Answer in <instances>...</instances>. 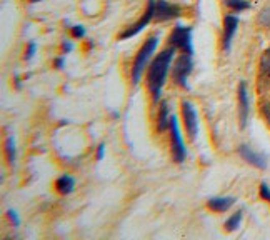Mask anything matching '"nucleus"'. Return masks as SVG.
Here are the masks:
<instances>
[{"instance_id": "nucleus-20", "label": "nucleus", "mask_w": 270, "mask_h": 240, "mask_svg": "<svg viewBox=\"0 0 270 240\" xmlns=\"http://www.w3.org/2000/svg\"><path fill=\"white\" fill-rule=\"evenodd\" d=\"M72 37L74 39H83L85 37V28L82 25H74L72 27Z\"/></svg>"}, {"instance_id": "nucleus-16", "label": "nucleus", "mask_w": 270, "mask_h": 240, "mask_svg": "<svg viewBox=\"0 0 270 240\" xmlns=\"http://www.w3.org/2000/svg\"><path fill=\"white\" fill-rule=\"evenodd\" d=\"M240 222H242V212H235L232 215V217H229L225 220V230L227 232H233V230H237L238 227H240Z\"/></svg>"}, {"instance_id": "nucleus-1", "label": "nucleus", "mask_w": 270, "mask_h": 240, "mask_svg": "<svg viewBox=\"0 0 270 240\" xmlns=\"http://www.w3.org/2000/svg\"><path fill=\"white\" fill-rule=\"evenodd\" d=\"M175 52H177L175 47L170 45L169 49H164L160 53H157L155 58L150 62V67L147 72V87H148L150 95H152L154 105H157L160 100L162 88L165 85L167 75H169V70L172 67Z\"/></svg>"}, {"instance_id": "nucleus-27", "label": "nucleus", "mask_w": 270, "mask_h": 240, "mask_svg": "<svg viewBox=\"0 0 270 240\" xmlns=\"http://www.w3.org/2000/svg\"><path fill=\"white\" fill-rule=\"evenodd\" d=\"M262 112H263V115H265V120L270 124V104H265L262 107Z\"/></svg>"}, {"instance_id": "nucleus-3", "label": "nucleus", "mask_w": 270, "mask_h": 240, "mask_svg": "<svg viewBox=\"0 0 270 240\" xmlns=\"http://www.w3.org/2000/svg\"><path fill=\"white\" fill-rule=\"evenodd\" d=\"M192 69H194V62H192V55L190 53H180L177 57L175 64L172 67V79L173 82L180 85L182 88H189L187 85V79L192 74Z\"/></svg>"}, {"instance_id": "nucleus-11", "label": "nucleus", "mask_w": 270, "mask_h": 240, "mask_svg": "<svg viewBox=\"0 0 270 240\" xmlns=\"http://www.w3.org/2000/svg\"><path fill=\"white\" fill-rule=\"evenodd\" d=\"M238 27V19L235 15H225L224 17V35H222V47H224L225 52L230 50V44L233 35L237 32Z\"/></svg>"}, {"instance_id": "nucleus-5", "label": "nucleus", "mask_w": 270, "mask_h": 240, "mask_svg": "<svg viewBox=\"0 0 270 240\" xmlns=\"http://www.w3.org/2000/svg\"><path fill=\"white\" fill-rule=\"evenodd\" d=\"M170 143H172V157L177 164H182L187 157V150H185V143L182 135L178 130V122L175 117H170Z\"/></svg>"}, {"instance_id": "nucleus-17", "label": "nucleus", "mask_w": 270, "mask_h": 240, "mask_svg": "<svg viewBox=\"0 0 270 240\" xmlns=\"http://www.w3.org/2000/svg\"><path fill=\"white\" fill-rule=\"evenodd\" d=\"M260 72L263 75L270 77V49L263 52V55L260 58Z\"/></svg>"}, {"instance_id": "nucleus-28", "label": "nucleus", "mask_w": 270, "mask_h": 240, "mask_svg": "<svg viewBox=\"0 0 270 240\" xmlns=\"http://www.w3.org/2000/svg\"><path fill=\"white\" fill-rule=\"evenodd\" d=\"M32 4H37V2H42V0H30Z\"/></svg>"}, {"instance_id": "nucleus-2", "label": "nucleus", "mask_w": 270, "mask_h": 240, "mask_svg": "<svg viewBox=\"0 0 270 240\" xmlns=\"http://www.w3.org/2000/svg\"><path fill=\"white\" fill-rule=\"evenodd\" d=\"M157 45H159V37H157V35H150V37L143 42V45H142V49L139 50V53L135 55L134 65H132V83H134V85H139L142 72L145 70L147 62L150 60V57L155 53Z\"/></svg>"}, {"instance_id": "nucleus-12", "label": "nucleus", "mask_w": 270, "mask_h": 240, "mask_svg": "<svg viewBox=\"0 0 270 240\" xmlns=\"http://www.w3.org/2000/svg\"><path fill=\"white\" fill-rule=\"evenodd\" d=\"M233 203H235V199L233 197H212L207 202V207L214 212H227Z\"/></svg>"}, {"instance_id": "nucleus-18", "label": "nucleus", "mask_w": 270, "mask_h": 240, "mask_svg": "<svg viewBox=\"0 0 270 240\" xmlns=\"http://www.w3.org/2000/svg\"><path fill=\"white\" fill-rule=\"evenodd\" d=\"M5 148H7L10 165H14L15 164V140H14V137H9L7 139V142H5Z\"/></svg>"}, {"instance_id": "nucleus-8", "label": "nucleus", "mask_w": 270, "mask_h": 240, "mask_svg": "<svg viewBox=\"0 0 270 240\" xmlns=\"http://www.w3.org/2000/svg\"><path fill=\"white\" fill-rule=\"evenodd\" d=\"M182 118L185 124V130L190 137V140L197 139V132H199V122H197V112L194 109V105L190 104L189 100H182Z\"/></svg>"}, {"instance_id": "nucleus-24", "label": "nucleus", "mask_w": 270, "mask_h": 240, "mask_svg": "<svg viewBox=\"0 0 270 240\" xmlns=\"http://www.w3.org/2000/svg\"><path fill=\"white\" fill-rule=\"evenodd\" d=\"M64 64H65V60H64V57H57L55 60H53V67H55L57 70H60V69H64Z\"/></svg>"}, {"instance_id": "nucleus-6", "label": "nucleus", "mask_w": 270, "mask_h": 240, "mask_svg": "<svg viewBox=\"0 0 270 240\" xmlns=\"http://www.w3.org/2000/svg\"><path fill=\"white\" fill-rule=\"evenodd\" d=\"M152 20H154V0H148L147 9H145V12L142 14V17H140V19L137 20L135 23L129 25L127 28L124 30V32H120V34H118V40H127V39H130V37H134V35H137L139 32H142V30L145 28Z\"/></svg>"}, {"instance_id": "nucleus-22", "label": "nucleus", "mask_w": 270, "mask_h": 240, "mask_svg": "<svg viewBox=\"0 0 270 240\" xmlns=\"http://www.w3.org/2000/svg\"><path fill=\"white\" fill-rule=\"evenodd\" d=\"M260 197L263 200L270 202V187L267 184H260Z\"/></svg>"}, {"instance_id": "nucleus-23", "label": "nucleus", "mask_w": 270, "mask_h": 240, "mask_svg": "<svg viewBox=\"0 0 270 240\" xmlns=\"http://www.w3.org/2000/svg\"><path fill=\"white\" fill-rule=\"evenodd\" d=\"M7 217L12 220L14 227H19V225H20V219H19V215H17L15 210H9V212H7Z\"/></svg>"}, {"instance_id": "nucleus-4", "label": "nucleus", "mask_w": 270, "mask_h": 240, "mask_svg": "<svg viewBox=\"0 0 270 240\" xmlns=\"http://www.w3.org/2000/svg\"><path fill=\"white\" fill-rule=\"evenodd\" d=\"M169 44L180 52L194 55V49H192V27L175 25L169 35Z\"/></svg>"}, {"instance_id": "nucleus-25", "label": "nucleus", "mask_w": 270, "mask_h": 240, "mask_svg": "<svg viewBox=\"0 0 270 240\" xmlns=\"http://www.w3.org/2000/svg\"><path fill=\"white\" fill-rule=\"evenodd\" d=\"M72 47H74V45H72L69 40H64L62 42V53H69L72 50Z\"/></svg>"}, {"instance_id": "nucleus-10", "label": "nucleus", "mask_w": 270, "mask_h": 240, "mask_svg": "<svg viewBox=\"0 0 270 240\" xmlns=\"http://www.w3.org/2000/svg\"><path fill=\"white\" fill-rule=\"evenodd\" d=\"M238 154L245 162H249L250 165L257 167V169H265L267 167V159L265 155H262L260 152H255L250 145H240L238 147Z\"/></svg>"}, {"instance_id": "nucleus-15", "label": "nucleus", "mask_w": 270, "mask_h": 240, "mask_svg": "<svg viewBox=\"0 0 270 240\" xmlns=\"http://www.w3.org/2000/svg\"><path fill=\"white\" fill-rule=\"evenodd\" d=\"M224 5L225 7H229L232 12H235V14L250 9V4L247 2V0H224Z\"/></svg>"}, {"instance_id": "nucleus-21", "label": "nucleus", "mask_w": 270, "mask_h": 240, "mask_svg": "<svg viewBox=\"0 0 270 240\" xmlns=\"http://www.w3.org/2000/svg\"><path fill=\"white\" fill-rule=\"evenodd\" d=\"M35 50H37V45H35V42L30 40L28 44H27V50H25V60H30L34 57V53Z\"/></svg>"}, {"instance_id": "nucleus-13", "label": "nucleus", "mask_w": 270, "mask_h": 240, "mask_svg": "<svg viewBox=\"0 0 270 240\" xmlns=\"http://www.w3.org/2000/svg\"><path fill=\"white\" fill-rule=\"evenodd\" d=\"M75 189V180L70 175H60L55 180V190L60 195H69L72 190Z\"/></svg>"}, {"instance_id": "nucleus-19", "label": "nucleus", "mask_w": 270, "mask_h": 240, "mask_svg": "<svg viewBox=\"0 0 270 240\" xmlns=\"http://www.w3.org/2000/svg\"><path fill=\"white\" fill-rule=\"evenodd\" d=\"M259 23L262 27H265V28H270V7L268 9H263L260 12V15H259Z\"/></svg>"}, {"instance_id": "nucleus-14", "label": "nucleus", "mask_w": 270, "mask_h": 240, "mask_svg": "<svg viewBox=\"0 0 270 240\" xmlns=\"http://www.w3.org/2000/svg\"><path fill=\"white\" fill-rule=\"evenodd\" d=\"M170 127V120H169V104L167 102H162L160 109H159V115H157V130L165 132Z\"/></svg>"}, {"instance_id": "nucleus-9", "label": "nucleus", "mask_w": 270, "mask_h": 240, "mask_svg": "<svg viewBox=\"0 0 270 240\" xmlns=\"http://www.w3.org/2000/svg\"><path fill=\"white\" fill-rule=\"evenodd\" d=\"M249 90L247 83L240 82L238 83V115H240V127L245 129L249 122Z\"/></svg>"}, {"instance_id": "nucleus-7", "label": "nucleus", "mask_w": 270, "mask_h": 240, "mask_svg": "<svg viewBox=\"0 0 270 240\" xmlns=\"http://www.w3.org/2000/svg\"><path fill=\"white\" fill-rule=\"evenodd\" d=\"M182 15V9L175 4L165 2V0H154V20L155 22H165L177 19Z\"/></svg>"}, {"instance_id": "nucleus-26", "label": "nucleus", "mask_w": 270, "mask_h": 240, "mask_svg": "<svg viewBox=\"0 0 270 240\" xmlns=\"http://www.w3.org/2000/svg\"><path fill=\"white\" fill-rule=\"evenodd\" d=\"M104 154H105V145L102 143V145H99V148H97V155H95V159L102 160V159H104Z\"/></svg>"}]
</instances>
